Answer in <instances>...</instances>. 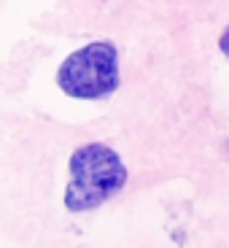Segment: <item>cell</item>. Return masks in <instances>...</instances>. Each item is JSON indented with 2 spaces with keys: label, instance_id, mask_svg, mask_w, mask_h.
<instances>
[{
  "label": "cell",
  "instance_id": "1",
  "mask_svg": "<svg viewBox=\"0 0 229 248\" xmlns=\"http://www.w3.org/2000/svg\"><path fill=\"white\" fill-rule=\"evenodd\" d=\"M130 170L116 149L106 143H84L68 159V186L62 202L70 213H89L106 205L127 186Z\"/></svg>",
  "mask_w": 229,
  "mask_h": 248
},
{
  "label": "cell",
  "instance_id": "3",
  "mask_svg": "<svg viewBox=\"0 0 229 248\" xmlns=\"http://www.w3.org/2000/svg\"><path fill=\"white\" fill-rule=\"evenodd\" d=\"M218 51H221V54L229 60V25L224 27V32L218 35Z\"/></svg>",
  "mask_w": 229,
  "mask_h": 248
},
{
  "label": "cell",
  "instance_id": "2",
  "mask_svg": "<svg viewBox=\"0 0 229 248\" xmlns=\"http://www.w3.org/2000/svg\"><path fill=\"white\" fill-rule=\"evenodd\" d=\"M122 84L119 49L113 41H92L70 51L57 68V87L73 100H106Z\"/></svg>",
  "mask_w": 229,
  "mask_h": 248
}]
</instances>
